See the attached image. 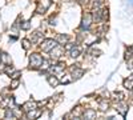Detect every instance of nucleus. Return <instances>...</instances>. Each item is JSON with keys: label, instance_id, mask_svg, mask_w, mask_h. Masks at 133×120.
I'll list each match as a JSON object with an SVG mask.
<instances>
[{"label": "nucleus", "instance_id": "nucleus-18", "mask_svg": "<svg viewBox=\"0 0 133 120\" xmlns=\"http://www.w3.org/2000/svg\"><path fill=\"white\" fill-rule=\"evenodd\" d=\"M124 87H125L127 90H129V91H133V80L132 79L124 80Z\"/></svg>", "mask_w": 133, "mask_h": 120}, {"label": "nucleus", "instance_id": "nucleus-28", "mask_svg": "<svg viewBox=\"0 0 133 120\" xmlns=\"http://www.w3.org/2000/svg\"><path fill=\"white\" fill-rule=\"evenodd\" d=\"M128 70L129 71H133V59H129L128 60Z\"/></svg>", "mask_w": 133, "mask_h": 120}, {"label": "nucleus", "instance_id": "nucleus-21", "mask_svg": "<svg viewBox=\"0 0 133 120\" xmlns=\"http://www.w3.org/2000/svg\"><path fill=\"white\" fill-rule=\"evenodd\" d=\"M21 43H23V48H24V49H29L31 41H29L28 39H23V41H21Z\"/></svg>", "mask_w": 133, "mask_h": 120}, {"label": "nucleus", "instance_id": "nucleus-31", "mask_svg": "<svg viewBox=\"0 0 133 120\" xmlns=\"http://www.w3.org/2000/svg\"><path fill=\"white\" fill-rule=\"evenodd\" d=\"M130 52H132V55H133V47H132V48H130Z\"/></svg>", "mask_w": 133, "mask_h": 120}, {"label": "nucleus", "instance_id": "nucleus-22", "mask_svg": "<svg viewBox=\"0 0 133 120\" xmlns=\"http://www.w3.org/2000/svg\"><path fill=\"white\" fill-rule=\"evenodd\" d=\"M103 4V0H93V3H92V7H93V9H96V8H100V5Z\"/></svg>", "mask_w": 133, "mask_h": 120}, {"label": "nucleus", "instance_id": "nucleus-15", "mask_svg": "<svg viewBox=\"0 0 133 120\" xmlns=\"http://www.w3.org/2000/svg\"><path fill=\"white\" fill-rule=\"evenodd\" d=\"M48 83H49V85H52V87H56V85H59V79L56 78V76H53V75H51V76H48Z\"/></svg>", "mask_w": 133, "mask_h": 120}, {"label": "nucleus", "instance_id": "nucleus-1", "mask_svg": "<svg viewBox=\"0 0 133 120\" xmlns=\"http://www.w3.org/2000/svg\"><path fill=\"white\" fill-rule=\"evenodd\" d=\"M43 58L41 55H39V53H32L31 58H29V64H31V68L32 70H37L41 67V64H43Z\"/></svg>", "mask_w": 133, "mask_h": 120}, {"label": "nucleus", "instance_id": "nucleus-23", "mask_svg": "<svg viewBox=\"0 0 133 120\" xmlns=\"http://www.w3.org/2000/svg\"><path fill=\"white\" fill-rule=\"evenodd\" d=\"M115 96H116V99L118 102H123L124 100V93L123 92H115Z\"/></svg>", "mask_w": 133, "mask_h": 120}, {"label": "nucleus", "instance_id": "nucleus-11", "mask_svg": "<svg viewBox=\"0 0 133 120\" xmlns=\"http://www.w3.org/2000/svg\"><path fill=\"white\" fill-rule=\"evenodd\" d=\"M56 41L59 44H66V43L69 41V36L68 35H63V34H59L56 36Z\"/></svg>", "mask_w": 133, "mask_h": 120}, {"label": "nucleus", "instance_id": "nucleus-8", "mask_svg": "<svg viewBox=\"0 0 133 120\" xmlns=\"http://www.w3.org/2000/svg\"><path fill=\"white\" fill-rule=\"evenodd\" d=\"M116 110H117L121 115H123V116L127 115V110H128V108H127V104L124 103V100H123V102H118V103L116 104Z\"/></svg>", "mask_w": 133, "mask_h": 120}, {"label": "nucleus", "instance_id": "nucleus-32", "mask_svg": "<svg viewBox=\"0 0 133 120\" xmlns=\"http://www.w3.org/2000/svg\"><path fill=\"white\" fill-rule=\"evenodd\" d=\"M130 79H132V80H133V75H132V78H130Z\"/></svg>", "mask_w": 133, "mask_h": 120}, {"label": "nucleus", "instance_id": "nucleus-5", "mask_svg": "<svg viewBox=\"0 0 133 120\" xmlns=\"http://www.w3.org/2000/svg\"><path fill=\"white\" fill-rule=\"evenodd\" d=\"M92 21H93V16L91 14H87L83 19V23H81V29H88L91 27L92 24Z\"/></svg>", "mask_w": 133, "mask_h": 120}, {"label": "nucleus", "instance_id": "nucleus-14", "mask_svg": "<svg viewBox=\"0 0 133 120\" xmlns=\"http://www.w3.org/2000/svg\"><path fill=\"white\" fill-rule=\"evenodd\" d=\"M41 39H43V34H41V32H39V31H36V32H33V34H32L31 41L32 43H39Z\"/></svg>", "mask_w": 133, "mask_h": 120}, {"label": "nucleus", "instance_id": "nucleus-27", "mask_svg": "<svg viewBox=\"0 0 133 120\" xmlns=\"http://www.w3.org/2000/svg\"><path fill=\"white\" fill-rule=\"evenodd\" d=\"M91 53H92V56H96V58H97V56L101 55V51H100V49H92Z\"/></svg>", "mask_w": 133, "mask_h": 120}, {"label": "nucleus", "instance_id": "nucleus-9", "mask_svg": "<svg viewBox=\"0 0 133 120\" xmlns=\"http://www.w3.org/2000/svg\"><path fill=\"white\" fill-rule=\"evenodd\" d=\"M83 117L84 119H96V111L89 108V110H85L84 113H83Z\"/></svg>", "mask_w": 133, "mask_h": 120}, {"label": "nucleus", "instance_id": "nucleus-6", "mask_svg": "<svg viewBox=\"0 0 133 120\" xmlns=\"http://www.w3.org/2000/svg\"><path fill=\"white\" fill-rule=\"evenodd\" d=\"M35 108H37L36 102L28 100L27 103H24V104H23V111H24L25 113H27V112H29V111H32V110H35Z\"/></svg>", "mask_w": 133, "mask_h": 120}, {"label": "nucleus", "instance_id": "nucleus-17", "mask_svg": "<svg viewBox=\"0 0 133 120\" xmlns=\"http://www.w3.org/2000/svg\"><path fill=\"white\" fill-rule=\"evenodd\" d=\"M83 113H84V111H83L81 107H76V110H73V111L71 112V115H73V116H76V117L83 116Z\"/></svg>", "mask_w": 133, "mask_h": 120}, {"label": "nucleus", "instance_id": "nucleus-4", "mask_svg": "<svg viewBox=\"0 0 133 120\" xmlns=\"http://www.w3.org/2000/svg\"><path fill=\"white\" fill-rule=\"evenodd\" d=\"M49 53H51V58H52V59H56V60H57V59H60V58L63 56L64 48H63L61 46H56V47H55Z\"/></svg>", "mask_w": 133, "mask_h": 120}, {"label": "nucleus", "instance_id": "nucleus-16", "mask_svg": "<svg viewBox=\"0 0 133 120\" xmlns=\"http://www.w3.org/2000/svg\"><path fill=\"white\" fill-rule=\"evenodd\" d=\"M80 52H81V48L77 47V46H75V47L71 49V56H72V58H77V56L80 55Z\"/></svg>", "mask_w": 133, "mask_h": 120}, {"label": "nucleus", "instance_id": "nucleus-12", "mask_svg": "<svg viewBox=\"0 0 133 120\" xmlns=\"http://www.w3.org/2000/svg\"><path fill=\"white\" fill-rule=\"evenodd\" d=\"M40 115H41V111L37 110V108H35V110L27 112V117H28V119H37Z\"/></svg>", "mask_w": 133, "mask_h": 120}, {"label": "nucleus", "instance_id": "nucleus-26", "mask_svg": "<svg viewBox=\"0 0 133 120\" xmlns=\"http://www.w3.org/2000/svg\"><path fill=\"white\" fill-rule=\"evenodd\" d=\"M4 71H5V73H7V75H9V76H11V75H12V72H14V67H11V65H7Z\"/></svg>", "mask_w": 133, "mask_h": 120}, {"label": "nucleus", "instance_id": "nucleus-30", "mask_svg": "<svg viewBox=\"0 0 133 120\" xmlns=\"http://www.w3.org/2000/svg\"><path fill=\"white\" fill-rule=\"evenodd\" d=\"M79 2H80L81 4H84V3H87V2H88V0H79Z\"/></svg>", "mask_w": 133, "mask_h": 120}, {"label": "nucleus", "instance_id": "nucleus-29", "mask_svg": "<svg viewBox=\"0 0 133 120\" xmlns=\"http://www.w3.org/2000/svg\"><path fill=\"white\" fill-rule=\"evenodd\" d=\"M20 75H21V72H20V71H16V72H14L11 76H12V79H19Z\"/></svg>", "mask_w": 133, "mask_h": 120}, {"label": "nucleus", "instance_id": "nucleus-19", "mask_svg": "<svg viewBox=\"0 0 133 120\" xmlns=\"http://www.w3.org/2000/svg\"><path fill=\"white\" fill-rule=\"evenodd\" d=\"M4 117H5V119H14V117H15V113H14V111H12V108H7L5 113H4Z\"/></svg>", "mask_w": 133, "mask_h": 120}, {"label": "nucleus", "instance_id": "nucleus-7", "mask_svg": "<svg viewBox=\"0 0 133 120\" xmlns=\"http://www.w3.org/2000/svg\"><path fill=\"white\" fill-rule=\"evenodd\" d=\"M83 75H84V70H83V68H79V67L72 68V79H73V80L80 79Z\"/></svg>", "mask_w": 133, "mask_h": 120}, {"label": "nucleus", "instance_id": "nucleus-3", "mask_svg": "<svg viewBox=\"0 0 133 120\" xmlns=\"http://www.w3.org/2000/svg\"><path fill=\"white\" fill-rule=\"evenodd\" d=\"M51 7V0H40L37 8H36V12L37 14H44L45 11Z\"/></svg>", "mask_w": 133, "mask_h": 120}, {"label": "nucleus", "instance_id": "nucleus-24", "mask_svg": "<svg viewBox=\"0 0 133 120\" xmlns=\"http://www.w3.org/2000/svg\"><path fill=\"white\" fill-rule=\"evenodd\" d=\"M19 83H20V80H19V79H14V80H12V83H11V88H12V90L17 88Z\"/></svg>", "mask_w": 133, "mask_h": 120}, {"label": "nucleus", "instance_id": "nucleus-20", "mask_svg": "<svg viewBox=\"0 0 133 120\" xmlns=\"http://www.w3.org/2000/svg\"><path fill=\"white\" fill-rule=\"evenodd\" d=\"M0 59H2L3 63H11V59H9V56L7 55V53H2V55H0Z\"/></svg>", "mask_w": 133, "mask_h": 120}, {"label": "nucleus", "instance_id": "nucleus-2", "mask_svg": "<svg viewBox=\"0 0 133 120\" xmlns=\"http://www.w3.org/2000/svg\"><path fill=\"white\" fill-rule=\"evenodd\" d=\"M56 46H57V41L56 40H53V39H45V40H43L40 47H41V49L44 52H51Z\"/></svg>", "mask_w": 133, "mask_h": 120}, {"label": "nucleus", "instance_id": "nucleus-10", "mask_svg": "<svg viewBox=\"0 0 133 120\" xmlns=\"http://www.w3.org/2000/svg\"><path fill=\"white\" fill-rule=\"evenodd\" d=\"M63 70H64V64H63V63H57V64L51 65V67H49V71H51V72H53V73L61 72Z\"/></svg>", "mask_w": 133, "mask_h": 120}, {"label": "nucleus", "instance_id": "nucleus-13", "mask_svg": "<svg viewBox=\"0 0 133 120\" xmlns=\"http://www.w3.org/2000/svg\"><path fill=\"white\" fill-rule=\"evenodd\" d=\"M98 108H100V111H108L109 110V103L107 102V99L98 100Z\"/></svg>", "mask_w": 133, "mask_h": 120}, {"label": "nucleus", "instance_id": "nucleus-25", "mask_svg": "<svg viewBox=\"0 0 133 120\" xmlns=\"http://www.w3.org/2000/svg\"><path fill=\"white\" fill-rule=\"evenodd\" d=\"M20 27H21V29H29V28H31V23L27 20V21H24V23L21 24Z\"/></svg>", "mask_w": 133, "mask_h": 120}]
</instances>
